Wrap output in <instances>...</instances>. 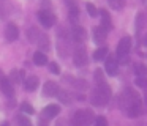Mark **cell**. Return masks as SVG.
<instances>
[{
  "label": "cell",
  "instance_id": "obj_1",
  "mask_svg": "<svg viewBox=\"0 0 147 126\" xmlns=\"http://www.w3.org/2000/svg\"><path fill=\"white\" fill-rule=\"evenodd\" d=\"M120 99V106L125 109V112L130 118H138L142 113V101L133 88H127Z\"/></svg>",
  "mask_w": 147,
  "mask_h": 126
},
{
  "label": "cell",
  "instance_id": "obj_4",
  "mask_svg": "<svg viewBox=\"0 0 147 126\" xmlns=\"http://www.w3.org/2000/svg\"><path fill=\"white\" fill-rule=\"evenodd\" d=\"M130 49H131V38L130 36H123L120 40V43L117 44V57L119 60L117 62L120 65H127L128 63V54H130Z\"/></svg>",
  "mask_w": 147,
  "mask_h": 126
},
{
  "label": "cell",
  "instance_id": "obj_2",
  "mask_svg": "<svg viewBox=\"0 0 147 126\" xmlns=\"http://www.w3.org/2000/svg\"><path fill=\"white\" fill-rule=\"evenodd\" d=\"M109 96H111V88H109V85L106 82H101V84H96V88L92 91L90 101H92L93 106L101 107V106L108 104Z\"/></svg>",
  "mask_w": 147,
  "mask_h": 126
},
{
  "label": "cell",
  "instance_id": "obj_15",
  "mask_svg": "<svg viewBox=\"0 0 147 126\" xmlns=\"http://www.w3.org/2000/svg\"><path fill=\"white\" fill-rule=\"evenodd\" d=\"M100 14H101V27H105L106 30H111L112 28V19H111V16L108 14V11H106V9H101Z\"/></svg>",
  "mask_w": 147,
  "mask_h": 126
},
{
  "label": "cell",
  "instance_id": "obj_9",
  "mask_svg": "<svg viewBox=\"0 0 147 126\" xmlns=\"http://www.w3.org/2000/svg\"><path fill=\"white\" fill-rule=\"evenodd\" d=\"M60 113V107L57 104H49L43 109V118L46 120H51V118H55V117Z\"/></svg>",
  "mask_w": 147,
  "mask_h": 126
},
{
  "label": "cell",
  "instance_id": "obj_27",
  "mask_svg": "<svg viewBox=\"0 0 147 126\" xmlns=\"http://www.w3.org/2000/svg\"><path fill=\"white\" fill-rule=\"evenodd\" d=\"M95 126H108V120L105 117H96L95 118Z\"/></svg>",
  "mask_w": 147,
  "mask_h": 126
},
{
  "label": "cell",
  "instance_id": "obj_33",
  "mask_svg": "<svg viewBox=\"0 0 147 126\" xmlns=\"http://www.w3.org/2000/svg\"><path fill=\"white\" fill-rule=\"evenodd\" d=\"M40 126H46V125H45V121H41V123H40Z\"/></svg>",
  "mask_w": 147,
  "mask_h": 126
},
{
  "label": "cell",
  "instance_id": "obj_19",
  "mask_svg": "<svg viewBox=\"0 0 147 126\" xmlns=\"http://www.w3.org/2000/svg\"><path fill=\"white\" fill-rule=\"evenodd\" d=\"M106 57H108V47H100L93 54V58L95 60H105Z\"/></svg>",
  "mask_w": 147,
  "mask_h": 126
},
{
  "label": "cell",
  "instance_id": "obj_5",
  "mask_svg": "<svg viewBox=\"0 0 147 126\" xmlns=\"http://www.w3.org/2000/svg\"><path fill=\"white\" fill-rule=\"evenodd\" d=\"M38 19H40V22H41V25L46 28L52 27V25L55 24V16L52 14L49 9H41V11L38 13Z\"/></svg>",
  "mask_w": 147,
  "mask_h": 126
},
{
  "label": "cell",
  "instance_id": "obj_3",
  "mask_svg": "<svg viewBox=\"0 0 147 126\" xmlns=\"http://www.w3.org/2000/svg\"><path fill=\"white\" fill-rule=\"evenodd\" d=\"M93 121H95V117H93L92 110L84 109V110H78L73 115L71 126H90Z\"/></svg>",
  "mask_w": 147,
  "mask_h": 126
},
{
  "label": "cell",
  "instance_id": "obj_34",
  "mask_svg": "<svg viewBox=\"0 0 147 126\" xmlns=\"http://www.w3.org/2000/svg\"><path fill=\"white\" fill-rule=\"evenodd\" d=\"M2 77H3V72H2V71H0V79H2Z\"/></svg>",
  "mask_w": 147,
  "mask_h": 126
},
{
  "label": "cell",
  "instance_id": "obj_18",
  "mask_svg": "<svg viewBox=\"0 0 147 126\" xmlns=\"http://www.w3.org/2000/svg\"><path fill=\"white\" fill-rule=\"evenodd\" d=\"M134 71H136L138 77H147V66L142 65V63H136L134 66Z\"/></svg>",
  "mask_w": 147,
  "mask_h": 126
},
{
  "label": "cell",
  "instance_id": "obj_36",
  "mask_svg": "<svg viewBox=\"0 0 147 126\" xmlns=\"http://www.w3.org/2000/svg\"><path fill=\"white\" fill-rule=\"evenodd\" d=\"M2 126H8V123H3V125H2Z\"/></svg>",
  "mask_w": 147,
  "mask_h": 126
},
{
  "label": "cell",
  "instance_id": "obj_6",
  "mask_svg": "<svg viewBox=\"0 0 147 126\" xmlns=\"http://www.w3.org/2000/svg\"><path fill=\"white\" fill-rule=\"evenodd\" d=\"M73 62L76 66H84L87 65V50L84 47H78L73 54Z\"/></svg>",
  "mask_w": 147,
  "mask_h": 126
},
{
  "label": "cell",
  "instance_id": "obj_14",
  "mask_svg": "<svg viewBox=\"0 0 147 126\" xmlns=\"http://www.w3.org/2000/svg\"><path fill=\"white\" fill-rule=\"evenodd\" d=\"M24 85H26V90L33 91L38 88V77L36 76H29V77L24 79Z\"/></svg>",
  "mask_w": 147,
  "mask_h": 126
},
{
  "label": "cell",
  "instance_id": "obj_12",
  "mask_svg": "<svg viewBox=\"0 0 147 126\" xmlns=\"http://www.w3.org/2000/svg\"><path fill=\"white\" fill-rule=\"evenodd\" d=\"M0 90L3 91V94H7L8 98L13 96V87H11V84H10V79H7L5 76L0 79Z\"/></svg>",
  "mask_w": 147,
  "mask_h": 126
},
{
  "label": "cell",
  "instance_id": "obj_24",
  "mask_svg": "<svg viewBox=\"0 0 147 126\" xmlns=\"http://www.w3.org/2000/svg\"><path fill=\"white\" fill-rule=\"evenodd\" d=\"M136 85L147 91V77H138L136 79Z\"/></svg>",
  "mask_w": 147,
  "mask_h": 126
},
{
  "label": "cell",
  "instance_id": "obj_31",
  "mask_svg": "<svg viewBox=\"0 0 147 126\" xmlns=\"http://www.w3.org/2000/svg\"><path fill=\"white\" fill-rule=\"evenodd\" d=\"M49 69H51L52 72H54V74H59V72H60V68H59V65L57 63H49Z\"/></svg>",
  "mask_w": 147,
  "mask_h": 126
},
{
  "label": "cell",
  "instance_id": "obj_11",
  "mask_svg": "<svg viewBox=\"0 0 147 126\" xmlns=\"http://www.w3.org/2000/svg\"><path fill=\"white\" fill-rule=\"evenodd\" d=\"M106 33H108V30H106L105 27H101V25H100V27H95V28H93V41L98 43V44L105 43Z\"/></svg>",
  "mask_w": 147,
  "mask_h": 126
},
{
  "label": "cell",
  "instance_id": "obj_25",
  "mask_svg": "<svg viewBox=\"0 0 147 126\" xmlns=\"http://www.w3.org/2000/svg\"><path fill=\"white\" fill-rule=\"evenodd\" d=\"M86 8H87V11H89V14L92 16V17H95V16L98 14V11H96L95 5H92V3H87V5H86Z\"/></svg>",
  "mask_w": 147,
  "mask_h": 126
},
{
  "label": "cell",
  "instance_id": "obj_7",
  "mask_svg": "<svg viewBox=\"0 0 147 126\" xmlns=\"http://www.w3.org/2000/svg\"><path fill=\"white\" fill-rule=\"evenodd\" d=\"M105 68H106V72H108L109 76H115V74H117V68H119L117 58H115V57H112V55H108V57H106Z\"/></svg>",
  "mask_w": 147,
  "mask_h": 126
},
{
  "label": "cell",
  "instance_id": "obj_13",
  "mask_svg": "<svg viewBox=\"0 0 147 126\" xmlns=\"http://www.w3.org/2000/svg\"><path fill=\"white\" fill-rule=\"evenodd\" d=\"M87 33L86 30H84L82 27H79V25H74L73 27V40L76 41V43H82L84 40H86Z\"/></svg>",
  "mask_w": 147,
  "mask_h": 126
},
{
  "label": "cell",
  "instance_id": "obj_35",
  "mask_svg": "<svg viewBox=\"0 0 147 126\" xmlns=\"http://www.w3.org/2000/svg\"><path fill=\"white\" fill-rule=\"evenodd\" d=\"M144 44H146V46H147V36H146V40H144Z\"/></svg>",
  "mask_w": 147,
  "mask_h": 126
},
{
  "label": "cell",
  "instance_id": "obj_20",
  "mask_svg": "<svg viewBox=\"0 0 147 126\" xmlns=\"http://www.w3.org/2000/svg\"><path fill=\"white\" fill-rule=\"evenodd\" d=\"M78 17H79V9H78V6H76V5L70 3V21L76 24Z\"/></svg>",
  "mask_w": 147,
  "mask_h": 126
},
{
  "label": "cell",
  "instance_id": "obj_21",
  "mask_svg": "<svg viewBox=\"0 0 147 126\" xmlns=\"http://www.w3.org/2000/svg\"><path fill=\"white\" fill-rule=\"evenodd\" d=\"M73 82V85L78 88V90H87L89 88V84H87L86 80H81V79H76V80H71Z\"/></svg>",
  "mask_w": 147,
  "mask_h": 126
},
{
  "label": "cell",
  "instance_id": "obj_29",
  "mask_svg": "<svg viewBox=\"0 0 147 126\" xmlns=\"http://www.w3.org/2000/svg\"><path fill=\"white\" fill-rule=\"evenodd\" d=\"M59 96H60V99H62V103H65V104H68L70 103V94L67 93V91H59Z\"/></svg>",
  "mask_w": 147,
  "mask_h": 126
},
{
  "label": "cell",
  "instance_id": "obj_30",
  "mask_svg": "<svg viewBox=\"0 0 147 126\" xmlns=\"http://www.w3.org/2000/svg\"><path fill=\"white\" fill-rule=\"evenodd\" d=\"M21 110H22V112H27V113H33V112H35L30 104H22V106H21Z\"/></svg>",
  "mask_w": 147,
  "mask_h": 126
},
{
  "label": "cell",
  "instance_id": "obj_17",
  "mask_svg": "<svg viewBox=\"0 0 147 126\" xmlns=\"http://www.w3.org/2000/svg\"><path fill=\"white\" fill-rule=\"evenodd\" d=\"M27 36H29V40L32 41V43H36V41H40V32L36 27H32L27 30Z\"/></svg>",
  "mask_w": 147,
  "mask_h": 126
},
{
  "label": "cell",
  "instance_id": "obj_32",
  "mask_svg": "<svg viewBox=\"0 0 147 126\" xmlns=\"http://www.w3.org/2000/svg\"><path fill=\"white\" fill-rule=\"evenodd\" d=\"M19 74H21V72L18 71V69H13V71H11V80L19 82Z\"/></svg>",
  "mask_w": 147,
  "mask_h": 126
},
{
  "label": "cell",
  "instance_id": "obj_26",
  "mask_svg": "<svg viewBox=\"0 0 147 126\" xmlns=\"http://www.w3.org/2000/svg\"><path fill=\"white\" fill-rule=\"evenodd\" d=\"M136 24H138V33H141V28H142V25H144V14H142V13L138 14Z\"/></svg>",
  "mask_w": 147,
  "mask_h": 126
},
{
  "label": "cell",
  "instance_id": "obj_28",
  "mask_svg": "<svg viewBox=\"0 0 147 126\" xmlns=\"http://www.w3.org/2000/svg\"><path fill=\"white\" fill-rule=\"evenodd\" d=\"M95 79H96V84L105 82V77H103V71H101V69H96V71H95Z\"/></svg>",
  "mask_w": 147,
  "mask_h": 126
},
{
  "label": "cell",
  "instance_id": "obj_8",
  "mask_svg": "<svg viewBox=\"0 0 147 126\" xmlns=\"http://www.w3.org/2000/svg\"><path fill=\"white\" fill-rule=\"evenodd\" d=\"M18 36H19V28H18L16 24H8L7 28H5V38H7V41H16Z\"/></svg>",
  "mask_w": 147,
  "mask_h": 126
},
{
  "label": "cell",
  "instance_id": "obj_16",
  "mask_svg": "<svg viewBox=\"0 0 147 126\" xmlns=\"http://www.w3.org/2000/svg\"><path fill=\"white\" fill-rule=\"evenodd\" d=\"M33 63L35 65H38V66H43V65H46L48 63V57H46V54L45 52H35L33 54Z\"/></svg>",
  "mask_w": 147,
  "mask_h": 126
},
{
  "label": "cell",
  "instance_id": "obj_23",
  "mask_svg": "<svg viewBox=\"0 0 147 126\" xmlns=\"http://www.w3.org/2000/svg\"><path fill=\"white\" fill-rule=\"evenodd\" d=\"M18 123H19V126H32L30 120L26 118V115H19V117H18Z\"/></svg>",
  "mask_w": 147,
  "mask_h": 126
},
{
  "label": "cell",
  "instance_id": "obj_22",
  "mask_svg": "<svg viewBox=\"0 0 147 126\" xmlns=\"http://www.w3.org/2000/svg\"><path fill=\"white\" fill-rule=\"evenodd\" d=\"M109 5H111L114 9H120V8H123L125 2L123 0H109Z\"/></svg>",
  "mask_w": 147,
  "mask_h": 126
},
{
  "label": "cell",
  "instance_id": "obj_10",
  "mask_svg": "<svg viewBox=\"0 0 147 126\" xmlns=\"http://www.w3.org/2000/svg\"><path fill=\"white\" fill-rule=\"evenodd\" d=\"M43 93H45V96H55V94H59V85L52 80H48L45 84Z\"/></svg>",
  "mask_w": 147,
  "mask_h": 126
}]
</instances>
